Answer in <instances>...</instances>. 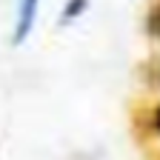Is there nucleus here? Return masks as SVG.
<instances>
[{"label":"nucleus","mask_w":160,"mask_h":160,"mask_svg":"<svg viewBox=\"0 0 160 160\" xmlns=\"http://www.w3.org/2000/svg\"><path fill=\"white\" fill-rule=\"evenodd\" d=\"M146 34L152 40H160V0L149 6L146 12Z\"/></svg>","instance_id":"7ed1b4c3"},{"label":"nucleus","mask_w":160,"mask_h":160,"mask_svg":"<svg viewBox=\"0 0 160 160\" xmlns=\"http://www.w3.org/2000/svg\"><path fill=\"white\" fill-rule=\"evenodd\" d=\"M89 3H92V0H66L63 9H60V14H57V26L66 29V26L77 23V20L89 12Z\"/></svg>","instance_id":"f03ea898"},{"label":"nucleus","mask_w":160,"mask_h":160,"mask_svg":"<svg viewBox=\"0 0 160 160\" xmlns=\"http://www.w3.org/2000/svg\"><path fill=\"white\" fill-rule=\"evenodd\" d=\"M152 126L160 132V106H154V112H152Z\"/></svg>","instance_id":"20e7f679"},{"label":"nucleus","mask_w":160,"mask_h":160,"mask_svg":"<svg viewBox=\"0 0 160 160\" xmlns=\"http://www.w3.org/2000/svg\"><path fill=\"white\" fill-rule=\"evenodd\" d=\"M37 9L40 0H17V14H14V29H12V46H23L37 23Z\"/></svg>","instance_id":"f257e3e1"}]
</instances>
